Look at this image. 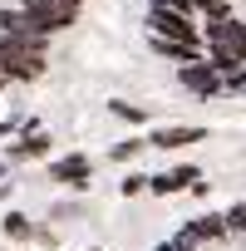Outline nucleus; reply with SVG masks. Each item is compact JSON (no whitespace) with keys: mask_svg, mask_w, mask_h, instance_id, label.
Wrapping results in <instances>:
<instances>
[{"mask_svg":"<svg viewBox=\"0 0 246 251\" xmlns=\"http://www.w3.org/2000/svg\"><path fill=\"white\" fill-rule=\"evenodd\" d=\"M148 10H168L187 25L182 45L158 50L177 64V84L187 94H246V0H148Z\"/></svg>","mask_w":246,"mask_h":251,"instance_id":"1","label":"nucleus"},{"mask_svg":"<svg viewBox=\"0 0 246 251\" xmlns=\"http://www.w3.org/2000/svg\"><path fill=\"white\" fill-rule=\"evenodd\" d=\"M158 251H246V197L226 212L182 222V231L172 241H163Z\"/></svg>","mask_w":246,"mask_h":251,"instance_id":"2","label":"nucleus"}]
</instances>
